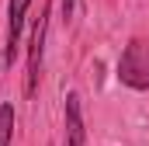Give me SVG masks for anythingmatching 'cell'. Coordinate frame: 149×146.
Returning a JSON list of instances; mask_svg holds the SVG:
<instances>
[{"label":"cell","instance_id":"6da1fadb","mask_svg":"<svg viewBox=\"0 0 149 146\" xmlns=\"http://www.w3.org/2000/svg\"><path fill=\"white\" fill-rule=\"evenodd\" d=\"M118 80L135 87V91H149V42L132 38L118 59Z\"/></svg>","mask_w":149,"mask_h":146},{"label":"cell","instance_id":"7a4b0ae2","mask_svg":"<svg viewBox=\"0 0 149 146\" xmlns=\"http://www.w3.org/2000/svg\"><path fill=\"white\" fill-rule=\"evenodd\" d=\"M49 14H52V7L45 4V7H42V14H38V21H35V28H31V52H28V84H24V91H28V94H35L38 77H42V56H45V35H49Z\"/></svg>","mask_w":149,"mask_h":146},{"label":"cell","instance_id":"3957f363","mask_svg":"<svg viewBox=\"0 0 149 146\" xmlns=\"http://www.w3.org/2000/svg\"><path fill=\"white\" fill-rule=\"evenodd\" d=\"M35 0H10L7 7V45H3V63H14L17 56V35H21V25H24V14Z\"/></svg>","mask_w":149,"mask_h":146},{"label":"cell","instance_id":"277c9868","mask_svg":"<svg viewBox=\"0 0 149 146\" xmlns=\"http://www.w3.org/2000/svg\"><path fill=\"white\" fill-rule=\"evenodd\" d=\"M63 146H87V129H83V108H80V94H66V139Z\"/></svg>","mask_w":149,"mask_h":146},{"label":"cell","instance_id":"5b68a950","mask_svg":"<svg viewBox=\"0 0 149 146\" xmlns=\"http://www.w3.org/2000/svg\"><path fill=\"white\" fill-rule=\"evenodd\" d=\"M10 136H14V108L10 101L0 105V146H10Z\"/></svg>","mask_w":149,"mask_h":146},{"label":"cell","instance_id":"8992f818","mask_svg":"<svg viewBox=\"0 0 149 146\" xmlns=\"http://www.w3.org/2000/svg\"><path fill=\"white\" fill-rule=\"evenodd\" d=\"M73 14V0H63V18H70Z\"/></svg>","mask_w":149,"mask_h":146}]
</instances>
